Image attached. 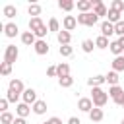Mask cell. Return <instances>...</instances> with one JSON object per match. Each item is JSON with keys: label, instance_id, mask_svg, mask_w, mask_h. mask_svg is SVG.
I'll return each instance as SVG.
<instances>
[{"label": "cell", "instance_id": "1", "mask_svg": "<svg viewBox=\"0 0 124 124\" xmlns=\"http://www.w3.org/2000/svg\"><path fill=\"white\" fill-rule=\"evenodd\" d=\"M91 101H93V107L103 108V107L107 105V101H108V93H105L101 87H93V91H91Z\"/></svg>", "mask_w": 124, "mask_h": 124}, {"label": "cell", "instance_id": "2", "mask_svg": "<svg viewBox=\"0 0 124 124\" xmlns=\"http://www.w3.org/2000/svg\"><path fill=\"white\" fill-rule=\"evenodd\" d=\"M76 17H78V23H79V25H87V27H93V25L99 21V16H97V14H93V12L79 14V16H76Z\"/></svg>", "mask_w": 124, "mask_h": 124}, {"label": "cell", "instance_id": "3", "mask_svg": "<svg viewBox=\"0 0 124 124\" xmlns=\"http://www.w3.org/2000/svg\"><path fill=\"white\" fill-rule=\"evenodd\" d=\"M17 56H19L17 46H16V45H8V46H6V50H4V62L14 64V62L17 60Z\"/></svg>", "mask_w": 124, "mask_h": 124}, {"label": "cell", "instance_id": "4", "mask_svg": "<svg viewBox=\"0 0 124 124\" xmlns=\"http://www.w3.org/2000/svg\"><path fill=\"white\" fill-rule=\"evenodd\" d=\"M108 97H110L116 105H120V101H122V97H124V89H122L120 85H112V87H108Z\"/></svg>", "mask_w": 124, "mask_h": 124}, {"label": "cell", "instance_id": "5", "mask_svg": "<svg viewBox=\"0 0 124 124\" xmlns=\"http://www.w3.org/2000/svg\"><path fill=\"white\" fill-rule=\"evenodd\" d=\"M78 108L81 110V112H91L93 110V101H91V97H81L79 101H78Z\"/></svg>", "mask_w": 124, "mask_h": 124}, {"label": "cell", "instance_id": "6", "mask_svg": "<svg viewBox=\"0 0 124 124\" xmlns=\"http://www.w3.org/2000/svg\"><path fill=\"white\" fill-rule=\"evenodd\" d=\"M62 27H64V31H74L78 27V17L76 16H66L62 19Z\"/></svg>", "mask_w": 124, "mask_h": 124}, {"label": "cell", "instance_id": "7", "mask_svg": "<svg viewBox=\"0 0 124 124\" xmlns=\"http://www.w3.org/2000/svg\"><path fill=\"white\" fill-rule=\"evenodd\" d=\"M21 99H23V103H27V105H35L39 99H37V91L35 89H25L23 91V95H21Z\"/></svg>", "mask_w": 124, "mask_h": 124}, {"label": "cell", "instance_id": "8", "mask_svg": "<svg viewBox=\"0 0 124 124\" xmlns=\"http://www.w3.org/2000/svg\"><path fill=\"white\" fill-rule=\"evenodd\" d=\"M93 2V14H97L99 17L101 16H108V8L101 2V0H91Z\"/></svg>", "mask_w": 124, "mask_h": 124}, {"label": "cell", "instance_id": "9", "mask_svg": "<svg viewBox=\"0 0 124 124\" xmlns=\"http://www.w3.org/2000/svg\"><path fill=\"white\" fill-rule=\"evenodd\" d=\"M35 52L39 54V56H45V54H48V43L45 41V39H37V43H35Z\"/></svg>", "mask_w": 124, "mask_h": 124}, {"label": "cell", "instance_id": "10", "mask_svg": "<svg viewBox=\"0 0 124 124\" xmlns=\"http://www.w3.org/2000/svg\"><path fill=\"white\" fill-rule=\"evenodd\" d=\"M8 89H10V91H14V93H17V95H23V91H25V87H23V81H21V79H10Z\"/></svg>", "mask_w": 124, "mask_h": 124}, {"label": "cell", "instance_id": "11", "mask_svg": "<svg viewBox=\"0 0 124 124\" xmlns=\"http://www.w3.org/2000/svg\"><path fill=\"white\" fill-rule=\"evenodd\" d=\"M31 110H33V108H29L27 103H17V105H16V116H19V118H27Z\"/></svg>", "mask_w": 124, "mask_h": 124}, {"label": "cell", "instance_id": "12", "mask_svg": "<svg viewBox=\"0 0 124 124\" xmlns=\"http://www.w3.org/2000/svg\"><path fill=\"white\" fill-rule=\"evenodd\" d=\"M101 35L107 37V39H108L110 35H114V23H110L108 19L103 21V23H101Z\"/></svg>", "mask_w": 124, "mask_h": 124}, {"label": "cell", "instance_id": "13", "mask_svg": "<svg viewBox=\"0 0 124 124\" xmlns=\"http://www.w3.org/2000/svg\"><path fill=\"white\" fill-rule=\"evenodd\" d=\"M21 43H23L25 46H35V43H37V37H35V33H31V31H25V33H21Z\"/></svg>", "mask_w": 124, "mask_h": 124}, {"label": "cell", "instance_id": "14", "mask_svg": "<svg viewBox=\"0 0 124 124\" xmlns=\"http://www.w3.org/2000/svg\"><path fill=\"white\" fill-rule=\"evenodd\" d=\"M2 29H4V35H6V37H10V39H14V37L17 35V31H19V29H17V25H16V23H12V21H10V23H6Z\"/></svg>", "mask_w": 124, "mask_h": 124}, {"label": "cell", "instance_id": "15", "mask_svg": "<svg viewBox=\"0 0 124 124\" xmlns=\"http://www.w3.org/2000/svg\"><path fill=\"white\" fill-rule=\"evenodd\" d=\"M56 39H58V43H60V46H64V45H70V41H72V33L70 31H60L58 35H56Z\"/></svg>", "mask_w": 124, "mask_h": 124}, {"label": "cell", "instance_id": "16", "mask_svg": "<svg viewBox=\"0 0 124 124\" xmlns=\"http://www.w3.org/2000/svg\"><path fill=\"white\" fill-rule=\"evenodd\" d=\"M105 118V112H103V108H97V107H93V110L89 112V120L91 122H101Z\"/></svg>", "mask_w": 124, "mask_h": 124}, {"label": "cell", "instance_id": "17", "mask_svg": "<svg viewBox=\"0 0 124 124\" xmlns=\"http://www.w3.org/2000/svg\"><path fill=\"white\" fill-rule=\"evenodd\" d=\"M43 25H45V23H43L41 17H31V19H29V31H31V33H37Z\"/></svg>", "mask_w": 124, "mask_h": 124}, {"label": "cell", "instance_id": "18", "mask_svg": "<svg viewBox=\"0 0 124 124\" xmlns=\"http://www.w3.org/2000/svg\"><path fill=\"white\" fill-rule=\"evenodd\" d=\"M87 83H89L91 87H101L103 83H107V78H105V76H91V78L87 79Z\"/></svg>", "mask_w": 124, "mask_h": 124}, {"label": "cell", "instance_id": "19", "mask_svg": "<svg viewBox=\"0 0 124 124\" xmlns=\"http://www.w3.org/2000/svg\"><path fill=\"white\" fill-rule=\"evenodd\" d=\"M2 14H4L8 19H12V17H16V16H17V8H16L14 4H6V6H4V10H2Z\"/></svg>", "mask_w": 124, "mask_h": 124}, {"label": "cell", "instance_id": "20", "mask_svg": "<svg viewBox=\"0 0 124 124\" xmlns=\"http://www.w3.org/2000/svg\"><path fill=\"white\" fill-rule=\"evenodd\" d=\"M76 6H78V10H79L81 14H87V12L93 8V2H91V0H79Z\"/></svg>", "mask_w": 124, "mask_h": 124}, {"label": "cell", "instance_id": "21", "mask_svg": "<svg viewBox=\"0 0 124 124\" xmlns=\"http://www.w3.org/2000/svg\"><path fill=\"white\" fill-rule=\"evenodd\" d=\"M33 112H35V114H45V112H46V101H41V99H39V101L33 105Z\"/></svg>", "mask_w": 124, "mask_h": 124}, {"label": "cell", "instance_id": "22", "mask_svg": "<svg viewBox=\"0 0 124 124\" xmlns=\"http://www.w3.org/2000/svg\"><path fill=\"white\" fill-rule=\"evenodd\" d=\"M108 48H110V52L114 54V58H116V56H122V52H124V48L120 46V43H118V41H112Z\"/></svg>", "mask_w": 124, "mask_h": 124}, {"label": "cell", "instance_id": "23", "mask_svg": "<svg viewBox=\"0 0 124 124\" xmlns=\"http://www.w3.org/2000/svg\"><path fill=\"white\" fill-rule=\"evenodd\" d=\"M56 70H58V78H66V76H70V66H68L66 62H60V64L56 66Z\"/></svg>", "mask_w": 124, "mask_h": 124}, {"label": "cell", "instance_id": "24", "mask_svg": "<svg viewBox=\"0 0 124 124\" xmlns=\"http://www.w3.org/2000/svg\"><path fill=\"white\" fill-rule=\"evenodd\" d=\"M105 78H107V83H108L110 87H112V85H118V79H120V78H118V72L112 70V72H108Z\"/></svg>", "mask_w": 124, "mask_h": 124}, {"label": "cell", "instance_id": "25", "mask_svg": "<svg viewBox=\"0 0 124 124\" xmlns=\"http://www.w3.org/2000/svg\"><path fill=\"white\" fill-rule=\"evenodd\" d=\"M112 70L114 72H124V56H116L112 60Z\"/></svg>", "mask_w": 124, "mask_h": 124}, {"label": "cell", "instance_id": "26", "mask_svg": "<svg viewBox=\"0 0 124 124\" xmlns=\"http://www.w3.org/2000/svg\"><path fill=\"white\" fill-rule=\"evenodd\" d=\"M107 17H108V21H110V23H114V25H116L118 21H122V17H120V12H116V10H110V8H108V16H107Z\"/></svg>", "mask_w": 124, "mask_h": 124}, {"label": "cell", "instance_id": "27", "mask_svg": "<svg viewBox=\"0 0 124 124\" xmlns=\"http://www.w3.org/2000/svg\"><path fill=\"white\" fill-rule=\"evenodd\" d=\"M74 6H76V2H72V0H60V2H58V8L64 10V12L74 10Z\"/></svg>", "mask_w": 124, "mask_h": 124}, {"label": "cell", "instance_id": "28", "mask_svg": "<svg viewBox=\"0 0 124 124\" xmlns=\"http://www.w3.org/2000/svg\"><path fill=\"white\" fill-rule=\"evenodd\" d=\"M95 46H97V48H107V46H110V43H108V39H107V37L99 35V37L95 39Z\"/></svg>", "mask_w": 124, "mask_h": 124}, {"label": "cell", "instance_id": "29", "mask_svg": "<svg viewBox=\"0 0 124 124\" xmlns=\"http://www.w3.org/2000/svg\"><path fill=\"white\" fill-rule=\"evenodd\" d=\"M14 120H16V116L12 112H2L0 114V124H14Z\"/></svg>", "mask_w": 124, "mask_h": 124}, {"label": "cell", "instance_id": "30", "mask_svg": "<svg viewBox=\"0 0 124 124\" xmlns=\"http://www.w3.org/2000/svg\"><path fill=\"white\" fill-rule=\"evenodd\" d=\"M93 46H95V41H91V39H85L83 43H81V48H83V52H93Z\"/></svg>", "mask_w": 124, "mask_h": 124}, {"label": "cell", "instance_id": "31", "mask_svg": "<svg viewBox=\"0 0 124 124\" xmlns=\"http://www.w3.org/2000/svg\"><path fill=\"white\" fill-rule=\"evenodd\" d=\"M58 83H60V87H72V85H74V78H72V76L58 78Z\"/></svg>", "mask_w": 124, "mask_h": 124}, {"label": "cell", "instance_id": "32", "mask_svg": "<svg viewBox=\"0 0 124 124\" xmlns=\"http://www.w3.org/2000/svg\"><path fill=\"white\" fill-rule=\"evenodd\" d=\"M27 12H29V16H33V17H39V14H41V6H39V4H29Z\"/></svg>", "mask_w": 124, "mask_h": 124}, {"label": "cell", "instance_id": "33", "mask_svg": "<svg viewBox=\"0 0 124 124\" xmlns=\"http://www.w3.org/2000/svg\"><path fill=\"white\" fill-rule=\"evenodd\" d=\"M48 31H58L60 33V23H58L56 17H50L48 19Z\"/></svg>", "mask_w": 124, "mask_h": 124}, {"label": "cell", "instance_id": "34", "mask_svg": "<svg viewBox=\"0 0 124 124\" xmlns=\"http://www.w3.org/2000/svg\"><path fill=\"white\" fill-rule=\"evenodd\" d=\"M58 52H60V56H72V54H74V48H72L70 45H64V46L58 48Z\"/></svg>", "mask_w": 124, "mask_h": 124}, {"label": "cell", "instance_id": "35", "mask_svg": "<svg viewBox=\"0 0 124 124\" xmlns=\"http://www.w3.org/2000/svg\"><path fill=\"white\" fill-rule=\"evenodd\" d=\"M114 35H118V39H120V37H124V19H122V21H118V23L114 25Z\"/></svg>", "mask_w": 124, "mask_h": 124}, {"label": "cell", "instance_id": "36", "mask_svg": "<svg viewBox=\"0 0 124 124\" xmlns=\"http://www.w3.org/2000/svg\"><path fill=\"white\" fill-rule=\"evenodd\" d=\"M110 10L122 12V10H124V0H112V4H110Z\"/></svg>", "mask_w": 124, "mask_h": 124}, {"label": "cell", "instance_id": "37", "mask_svg": "<svg viewBox=\"0 0 124 124\" xmlns=\"http://www.w3.org/2000/svg\"><path fill=\"white\" fill-rule=\"evenodd\" d=\"M0 74H2V76H10V74H12V64L2 62V66H0Z\"/></svg>", "mask_w": 124, "mask_h": 124}, {"label": "cell", "instance_id": "38", "mask_svg": "<svg viewBox=\"0 0 124 124\" xmlns=\"http://www.w3.org/2000/svg\"><path fill=\"white\" fill-rule=\"evenodd\" d=\"M46 33H48V25H43V27L35 33V37H37V39H45V37H46Z\"/></svg>", "mask_w": 124, "mask_h": 124}, {"label": "cell", "instance_id": "39", "mask_svg": "<svg viewBox=\"0 0 124 124\" xmlns=\"http://www.w3.org/2000/svg\"><path fill=\"white\" fill-rule=\"evenodd\" d=\"M6 99L10 101V103H17V99H19V95L17 93H14V91H10L8 89V93H6Z\"/></svg>", "mask_w": 124, "mask_h": 124}, {"label": "cell", "instance_id": "40", "mask_svg": "<svg viewBox=\"0 0 124 124\" xmlns=\"http://www.w3.org/2000/svg\"><path fill=\"white\" fill-rule=\"evenodd\" d=\"M46 76H48V78H58V70H56V66H48V68H46Z\"/></svg>", "mask_w": 124, "mask_h": 124}, {"label": "cell", "instance_id": "41", "mask_svg": "<svg viewBox=\"0 0 124 124\" xmlns=\"http://www.w3.org/2000/svg\"><path fill=\"white\" fill-rule=\"evenodd\" d=\"M8 105H10V101L4 97V99H0V110L2 112H8Z\"/></svg>", "mask_w": 124, "mask_h": 124}, {"label": "cell", "instance_id": "42", "mask_svg": "<svg viewBox=\"0 0 124 124\" xmlns=\"http://www.w3.org/2000/svg\"><path fill=\"white\" fill-rule=\"evenodd\" d=\"M43 124H62V120L58 118V116H50L46 122H43Z\"/></svg>", "mask_w": 124, "mask_h": 124}, {"label": "cell", "instance_id": "43", "mask_svg": "<svg viewBox=\"0 0 124 124\" xmlns=\"http://www.w3.org/2000/svg\"><path fill=\"white\" fill-rule=\"evenodd\" d=\"M66 124H81V120H79V118H78V116H70V118H68V122H66Z\"/></svg>", "mask_w": 124, "mask_h": 124}, {"label": "cell", "instance_id": "44", "mask_svg": "<svg viewBox=\"0 0 124 124\" xmlns=\"http://www.w3.org/2000/svg\"><path fill=\"white\" fill-rule=\"evenodd\" d=\"M14 124H27V120H25V118H19V116H16Z\"/></svg>", "mask_w": 124, "mask_h": 124}, {"label": "cell", "instance_id": "45", "mask_svg": "<svg viewBox=\"0 0 124 124\" xmlns=\"http://www.w3.org/2000/svg\"><path fill=\"white\" fill-rule=\"evenodd\" d=\"M118 43H120V46L124 48V37H120V39H118Z\"/></svg>", "mask_w": 124, "mask_h": 124}, {"label": "cell", "instance_id": "46", "mask_svg": "<svg viewBox=\"0 0 124 124\" xmlns=\"http://www.w3.org/2000/svg\"><path fill=\"white\" fill-rule=\"evenodd\" d=\"M120 107H124V97H122V101H120Z\"/></svg>", "mask_w": 124, "mask_h": 124}, {"label": "cell", "instance_id": "47", "mask_svg": "<svg viewBox=\"0 0 124 124\" xmlns=\"http://www.w3.org/2000/svg\"><path fill=\"white\" fill-rule=\"evenodd\" d=\"M122 124H124V120H122Z\"/></svg>", "mask_w": 124, "mask_h": 124}]
</instances>
